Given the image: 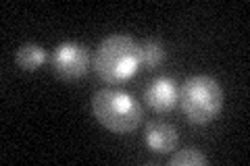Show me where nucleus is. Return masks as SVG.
Instances as JSON below:
<instances>
[{
	"label": "nucleus",
	"mask_w": 250,
	"mask_h": 166,
	"mask_svg": "<svg viewBox=\"0 0 250 166\" xmlns=\"http://www.w3.org/2000/svg\"><path fill=\"white\" fill-rule=\"evenodd\" d=\"M92 69L104 83H121L140 69V44L127 34H113L98 44Z\"/></svg>",
	"instance_id": "1"
},
{
	"label": "nucleus",
	"mask_w": 250,
	"mask_h": 166,
	"mask_svg": "<svg viewBox=\"0 0 250 166\" xmlns=\"http://www.w3.org/2000/svg\"><path fill=\"white\" fill-rule=\"evenodd\" d=\"M92 114L104 129L117 135H125L140 127L142 106L129 92L119 88H103L92 98Z\"/></svg>",
	"instance_id": "2"
},
{
	"label": "nucleus",
	"mask_w": 250,
	"mask_h": 166,
	"mask_svg": "<svg viewBox=\"0 0 250 166\" xmlns=\"http://www.w3.org/2000/svg\"><path fill=\"white\" fill-rule=\"evenodd\" d=\"M177 104L190 123L207 125L223 110V90L215 77L192 75L179 88Z\"/></svg>",
	"instance_id": "3"
},
{
	"label": "nucleus",
	"mask_w": 250,
	"mask_h": 166,
	"mask_svg": "<svg viewBox=\"0 0 250 166\" xmlns=\"http://www.w3.org/2000/svg\"><path fill=\"white\" fill-rule=\"evenodd\" d=\"M52 69L62 81H77L88 75L92 67V54L80 42H62L52 52Z\"/></svg>",
	"instance_id": "4"
},
{
	"label": "nucleus",
	"mask_w": 250,
	"mask_h": 166,
	"mask_svg": "<svg viewBox=\"0 0 250 166\" xmlns=\"http://www.w3.org/2000/svg\"><path fill=\"white\" fill-rule=\"evenodd\" d=\"M144 100L156 112H169L179 100V90L171 77H156L144 92Z\"/></svg>",
	"instance_id": "5"
},
{
	"label": "nucleus",
	"mask_w": 250,
	"mask_h": 166,
	"mask_svg": "<svg viewBox=\"0 0 250 166\" xmlns=\"http://www.w3.org/2000/svg\"><path fill=\"white\" fill-rule=\"evenodd\" d=\"M144 141L154 154H171L177 148V129L165 121H152L144 129Z\"/></svg>",
	"instance_id": "6"
},
{
	"label": "nucleus",
	"mask_w": 250,
	"mask_h": 166,
	"mask_svg": "<svg viewBox=\"0 0 250 166\" xmlns=\"http://www.w3.org/2000/svg\"><path fill=\"white\" fill-rule=\"evenodd\" d=\"M167 50L159 39H146L140 44V67H144L146 71H154L156 67H161L165 62Z\"/></svg>",
	"instance_id": "7"
},
{
	"label": "nucleus",
	"mask_w": 250,
	"mask_h": 166,
	"mask_svg": "<svg viewBox=\"0 0 250 166\" xmlns=\"http://www.w3.org/2000/svg\"><path fill=\"white\" fill-rule=\"evenodd\" d=\"M17 67L23 71H38L46 62V52L38 44H23L15 54Z\"/></svg>",
	"instance_id": "8"
},
{
	"label": "nucleus",
	"mask_w": 250,
	"mask_h": 166,
	"mask_svg": "<svg viewBox=\"0 0 250 166\" xmlns=\"http://www.w3.org/2000/svg\"><path fill=\"white\" fill-rule=\"evenodd\" d=\"M171 166H205L207 164V156L196 148H184L169 158Z\"/></svg>",
	"instance_id": "9"
}]
</instances>
